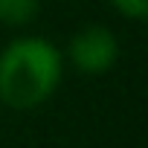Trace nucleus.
<instances>
[{"label":"nucleus","instance_id":"nucleus-4","mask_svg":"<svg viewBox=\"0 0 148 148\" xmlns=\"http://www.w3.org/2000/svg\"><path fill=\"white\" fill-rule=\"evenodd\" d=\"M108 6L122 15L125 21H145L148 18V0H108Z\"/></svg>","mask_w":148,"mask_h":148},{"label":"nucleus","instance_id":"nucleus-1","mask_svg":"<svg viewBox=\"0 0 148 148\" xmlns=\"http://www.w3.org/2000/svg\"><path fill=\"white\" fill-rule=\"evenodd\" d=\"M64 79V52L44 35H18L0 49V105L26 113L47 105Z\"/></svg>","mask_w":148,"mask_h":148},{"label":"nucleus","instance_id":"nucleus-3","mask_svg":"<svg viewBox=\"0 0 148 148\" xmlns=\"http://www.w3.org/2000/svg\"><path fill=\"white\" fill-rule=\"evenodd\" d=\"M41 12V0H0V26L23 29Z\"/></svg>","mask_w":148,"mask_h":148},{"label":"nucleus","instance_id":"nucleus-2","mask_svg":"<svg viewBox=\"0 0 148 148\" xmlns=\"http://www.w3.org/2000/svg\"><path fill=\"white\" fill-rule=\"evenodd\" d=\"M64 61H70V67H76L82 76H105L119 61V38L102 23L82 26L70 35Z\"/></svg>","mask_w":148,"mask_h":148}]
</instances>
